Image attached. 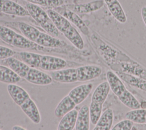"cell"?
<instances>
[{
    "instance_id": "obj_1",
    "label": "cell",
    "mask_w": 146,
    "mask_h": 130,
    "mask_svg": "<svg viewBox=\"0 0 146 130\" xmlns=\"http://www.w3.org/2000/svg\"><path fill=\"white\" fill-rule=\"evenodd\" d=\"M18 26L21 32L26 38L44 48H62L67 45L63 41L50 34L42 32L27 23L19 22Z\"/></svg>"
},
{
    "instance_id": "obj_2",
    "label": "cell",
    "mask_w": 146,
    "mask_h": 130,
    "mask_svg": "<svg viewBox=\"0 0 146 130\" xmlns=\"http://www.w3.org/2000/svg\"><path fill=\"white\" fill-rule=\"evenodd\" d=\"M47 13L59 31L61 32L74 46L79 50L84 48V43L82 36L67 19L54 9H48Z\"/></svg>"
},
{
    "instance_id": "obj_3",
    "label": "cell",
    "mask_w": 146,
    "mask_h": 130,
    "mask_svg": "<svg viewBox=\"0 0 146 130\" xmlns=\"http://www.w3.org/2000/svg\"><path fill=\"white\" fill-rule=\"evenodd\" d=\"M0 39L7 44L20 49L43 51L44 48L31 41L25 36L2 25H0Z\"/></svg>"
},
{
    "instance_id": "obj_4",
    "label": "cell",
    "mask_w": 146,
    "mask_h": 130,
    "mask_svg": "<svg viewBox=\"0 0 146 130\" xmlns=\"http://www.w3.org/2000/svg\"><path fill=\"white\" fill-rule=\"evenodd\" d=\"M26 9L34 21H35L47 33L54 36L58 37L59 31L54 25L47 11H45L39 6L28 3L26 4Z\"/></svg>"
},
{
    "instance_id": "obj_5",
    "label": "cell",
    "mask_w": 146,
    "mask_h": 130,
    "mask_svg": "<svg viewBox=\"0 0 146 130\" xmlns=\"http://www.w3.org/2000/svg\"><path fill=\"white\" fill-rule=\"evenodd\" d=\"M54 10L67 19L70 22L72 23L84 35L88 36L89 34L88 28L77 13L68 9L65 5L55 7Z\"/></svg>"
},
{
    "instance_id": "obj_6",
    "label": "cell",
    "mask_w": 146,
    "mask_h": 130,
    "mask_svg": "<svg viewBox=\"0 0 146 130\" xmlns=\"http://www.w3.org/2000/svg\"><path fill=\"white\" fill-rule=\"evenodd\" d=\"M0 13L18 17H28L27 10L11 0H0Z\"/></svg>"
},
{
    "instance_id": "obj_7",
    "label": "cell",
    "mask_w": 146,
    "mask_h": 130,
    "mask_svg": "<svg viewBox=\"0 0 146 130\" xmlns=\"http://www.w3.org/2000/svg\"><path fill=\"white\" fill-rule=\"evenodd\" d=\"M67 66V62L63 58L48 56L42 55L39 68L48 72H53L63 69Z\"/></svg>"
},
{
    "instance_id": "obj_8",
    "label": "cell",
    "mask_w": 146,
    "mask_h": 130,
    "mask_svg": "<svg viewBox=\"0 0 146 130\" xmlns=\"http://www.w3.org/2000/svg\"><path fill=\"white\" fill-rule=\"evenodd\" d=\"M76 69L78 81H90L98 78L102 73V69L96 65H84Z\"/></svg>"
},
{
    "instance_id": "obj_9",
    "label": "cell",
    "mask_w": 146,
    "mask_h": 130,
    "mask_svg": "<svg viewBox=\"0 0 146 130\" xmlns=\"http://www.w3.org/2000/svg\"><path fill=\"white\" fill-rule=\"evenodd\" d=\"M25 80L37 85H47L51 84L53 80L50 74L32 67H30Z\"/></svg>"
},
{
    "instance_id": "obj_10",
    "label": "cell",
    "mask_w": 146,
    "mask_h": 130,
    "mask_svg": "<svg viewBox=\"0 0 146 130\" xmlns=\"http://www.w3.org/2000/svg\"><path fill=\"white\" fill-rule=\"evenodd\" d=\"M50 76L52 80L61 83L70 84L78 82L77 72L75 68H68L51 72Z\"/></svg>"
},
{
    "instance_id": "obj_11",
    "label": "cell",
    "mask_w": 146,
    "mask_h": 130,
    "mask_svg": "<svg viewBox=\"0 0 146 130\" xmlns=\"http://www.w3.org/2000/svg\"><path fill=\"white\" fill-rule=\"evenodd\" d=\"M104 3V2L103 0H96L82 4L67 5L65 6L77 14H82L90 13L99 10L103 6Z\"/></svg>"
},
{
    "instance_id": "obj_12",
    "label": "cell",
    "mask_w": 146,
    "mask_h": 130,
    "mask_svg": "<svg viewBox=\"0 0 146 130\" xmlns=\"http://www.w3.org/2000/svg\"><path fill=\"white\" fill-rule=\"evenodd\" d=\"M92 88L93 84L92 83L82 84L73 88L68 95L76 105H79L87 99Z\"/></svg>"
},
{
    "instance_id": "obj_13",
    "label": "cell",
    "mask_w": 146,
    "mask_h": 130,
    "mask_svg": "<svg viewBox=\"0 0 146 130\" xmlns=\"http://www.w3.org/2000/svg\"><path fill=\"white\" fill-rule=\"evenodd\" d=\"M7 90L14 103L19 107L30 97L29 94L25 89L16 84H8Z\"/></svg>"
},
{
    "instance_id": "obj_14",
    "label": "cell",
    "mask_w": 146,
    "mask_h": 130,
    "mask_svg": "<svg viewBox=\"0 0 146 130\" xmlns=\"http://www.w3.org/2000/svg\"><path fill=\"white\" fill-rule=\"evenodd\" d=\"M24 113L34 123L39 124L41 120L39 111L35 102L30 97L20 106Z\"/></svg>"
},
{
    "instance_id": "obj_15",
    "label": "cell",
    "mask_w": 146,
    "mask_h": 130,
    "mask_svg": "<svg viewBox=\"0 0 146 130\" xmlns=\"http://www.w3.org/2000/svg\"><path fill=\"white\" fill-rule=\"evenodd\" d=\"M5 64L21 78L25 79L30 66L14 57H10L4 60Z\"/></svg>"
},
{
    "instance_id": "obj_16",
    "label": "cell",
    "mask_w": 146,
    "mask_h": 130,
    "mask_svg": "<svg viewBox=\"0 0 146 130\" xmlns=\"http://www.w3.org/2000/svg\"><path fill=\"white\" fill-rule=\"evenodd\" d=\"M112 16L120 23H124L127 21L125 12L118 0H103Z\"/></svg>"
},
{
    "instance_id": "obj_17",
    "label": "cell",
    "mask_w": 146,
    "mask_h": 130,
    "mask_svg": "<svg viewBox=\"0 0 146 130\" xmlns=\"http://www.w3.org/2000/svg\"><path fill=\"white\" fill-rule=\"evenodd\" d=\"M107 80L112 92L118 97L127 89L120 78L113 72L108 70L106 74Z\"/></svg>"
},
{
    "instance_id": "obj_18",
    "label": "cell",
    "mask_w": 146,
    "mask_h": 130,
    "mask_svg": "<svg viewBox=\"0 0 146 130\" xmlns=\"http://www.w3.org/2000/svg\"><path fill=\"white\" fill-rule=\"evenodd\" d=\"M90 112L89 107L87 105H83L79 109L75 125L76 130L90 129Z\"/></svg>"
},
{
    "instance_id": "obj_19",
    "label": "cell",
    "mask_w": 146,
    "mask_h": 130,
    "mask_svg": "<svg viewBox=\"0 0 146 130\" xmlns=\"http://www.w3.org/2000/svg\"><path fill=\"white\" fill-rule=\"evenodd\" d=\"M113 122V112L112 109L108 108L103 112L98 121L95 124L94 130H110Z\"/></svg>"
},
{
    "instance_id": "obj_20",
    "label": "cell",
    "mask_w": 146,
    "mask_h": 130,
    "mask_svg": "<svg viewBox=\"0 0 146 130\" xmlns=\"http://www.w3.org/2000/svg\"><path fill=\"white\" fill-rule=\"evenodd\" d=\"M76 104L67 95L64 97L57 105L54 111V115L57 118H62L66 113L74 109Z\"/></svg>"
},
{
    "instance_id": "obj_21",
    "label": "cell",
    "mask_w": 146,
    "mask_h": 130,
    "mask_svg": "<svg viewBox=\"0 0 146 130\" xmlns=\"http://www.w3.org/2000/svg\"><path fill=\"white\" fill-rule=\"evenodd\" d=\"M78 112L72 109L64 115L58 126V130H72L75 127Z\"/></svg>"
},
{
    "instance_id": "obj_22",
    "label": "cell",
    "mask_w": 146,
    "mask_h": 130,
    "mask_svg": "<svg viewBox=\"0 0 146 130\" xmlns=\"http://www.w3.org/2000/svg\"><path fill=\"white\" fill-rule=\"evenodd\" d=\"M110 90L108 81H104L100 83L94 90L91 97V101L103 104Z\"/></svg>"
},
{
    "instance_id": "obj_23",
    "label": "cell",
    "mask_w": 146,
    "mask_h": 130,
    "mask_svg": "<svg viewBox=\"0 0 146 130\" xmlns=\"http://www.w3.org/2000/svg\"><path fill=\"white\" fill-rule=\"evenodd\" d=\"M18 57L23 62L32 68H39L42 55L29 52H19L17 53Z\"/></svg>"
},
{
    "instance_id": "obj_24",
    "label": "cell",
    "mask_w": 146,
    "mask_h": 130,
    "mask_svg": "<svg viewBox=\"0 0 146 130\" xmlns=\"http://www.w3.org/2000/svg\"><path fill=\"white\" fill-rule=\"evenodd\" d=\"M21 80V77L9 67L0 65V81L6 84H16Z\"/></svg>"
},
{
    "instance_id": "obj_25",
    "label": "cell",
    "mask_w": 146,
    "mask_h": 130,
    "mask_svg": "<svg viewBox=\"0 0 146 130\" xmlns=\"http://www.w3.org/2000/svg\"><path fill=\"white\" fill-rule=\"evenodd\" d=\"M119 100L127 107L134 109L140 108V104L136 97L127 89L124 90L118 97Z\"/></svg>"
},
{
    "instance_id": "obj_26",
    "label": "cell",
    "mask_w": 146,
    "mask_h": 130,
    "mask_svg": "<svg viewBox=\"0 0 146 130\" xmlns=\"http://www.w3.org/2000/svg\"><path fill=\"white\" fill-rule=\"evenodd\" d=\"M146 109L139 108L132 109L125 115V118L129 119L134 123L143 124L145 123Z\"/></svg>"
},
{
    "instance_id": "obj_27",
    "label": "cell",
    "mask_w": 146,
    "mask_h": 130,
    "mask_svg": "<svg viewBox=\"0 0 146 130\" xmlns=\"http://www.w3.org/2000/svg\"><path fill=\"white\" fill-rule=\"evenodd\" d=\"M103 104L92 101L89 107L90 117L91 123L95 125L98 121L102 113Z\"/></svg>"
},
{
    "instance_id": "obj_28",
    "label": "cell",
    "mask_w": 146,
    "mask_h": 130,
    "mask_svg": "<svg viewBox=\"0 0 146 130\" xmlns=\"http://www.w3.org/2000/svg\"><path fill=\"white\" fill-rule=\"evenodd\" d=\"M29 3L43 7L55 8L62 6L64 3L63 0H26Z\"/></svg>"
},
{
    "instance_id": "obj_29",
    "label": "cell",
    "mask_w": 146,
    "mask_h": 130,
    "mask_svg": "<svg viewBox=\"0 0 146 130\" xmlns=\"http://www.w3.org/2000/svg\"><path fill=\"white\" fill-rule=\"evenodd\" d=\"M133 122L131 120L125 119L123 120L117 124H116L113 127L111 128L112 130H130L132 129L133 127Z\"/></svg>"
},
{
    "instance_id": "obj_30",
    "label": "cell",
    "mask_w": 146,
    "mask_h": 130,
    "mask_svg": "<svg viewBox=\"0 0 146 130\" xmlns=\"http://www.w3.org/2000/svg\"><path fill=\"white\" fill-rule=\"evenodd\" d=\"M14 55V52L11 49L0 45V60H5Z\"/></svg>"
},
{
    "instance_id": "obj_31",
    "label": "cell",
    "mask_w": 146,
    "mask_h": 130,
    "mask_svg": "<svg viewBox=\"0 0 146 130\" xmlns=\"http://www.w3.org/2000/svg\"><path fill=\"white\" fill-rule=\"evenodd\" d=\"M141 14L143 20L144 22V24L146 26V6H144L141 8Z\"/></svg>"
},
{
    "instance_id": "obj_32",
    "label": "cell",
    "mask_w": 146,
    "mask_h": 130,
    "mask_svg": "<svg viewBox=\"0 0 146 130\" xmlns=\"http://www.w3.org/2000/svg\"><path fill=\"white\" fill-rule=\"evenodd\" d=\"M13 130H26V128H25L19 125H15L12 128Z\"/></svg>"
},
{
    "instance_id": "obj_33",
    "label": "cell",
    "mask_w": 146,
    "mask_h": 130,
    "mask_svg": "<svg viewBox=\"0 0 146 130\" xmlns=\"http://www.w3.org/2000/svg\"><path fill=\"white\" fill-rule=\"evenodd\" d=\"M145 124H146V115H145Z\"/></svg>"
}]
</instances>
